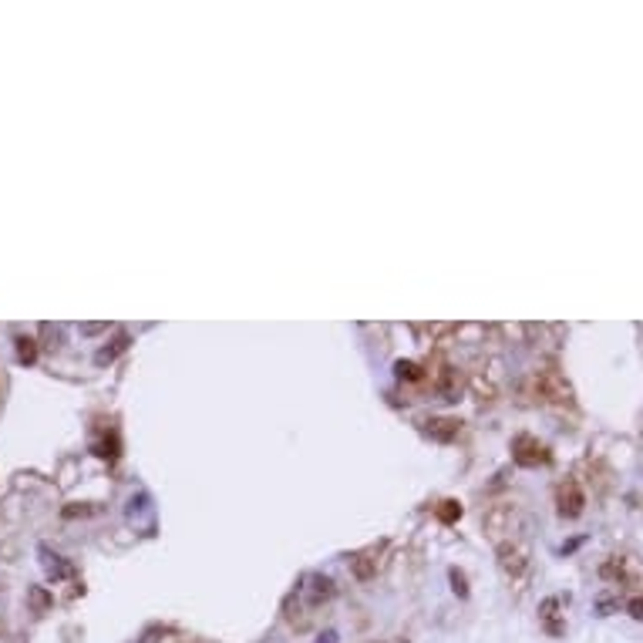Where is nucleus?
<instances>
[{
    "label": "nucleus",
    "mask_w": 643,
    "mask_h": 643,
    "mask_svg": "<svg viewBox=\"0 0 643 643\" xmlns=\"http://www.w3.org/2000/svg\"><path fill=\"white\" fill-rule=\"evenodd\" d=\"M101 330H108V323H81V334H101Z\"/></svg>",
    "instance_id": "ddd939ff"
},
{
    "label": "nucleus",
    "mask_w": 643,
    "mask_h": 643,
    "mask_svg": "<svg viewBox=\"0 0 643 643\" xmlns=\"http://www.w3.org/2000/svg\"><path fill=\"white\" fill-rule=\"evenodd\" d=\"M448 576H452V583H455V593H458V596H468V586H465V576H462V572L452 569Z\"/></svg>",
    "instance_id": "9b49d317"
},
{
    "label": "nucleus",
    "mask_w": 643,
    "mask_h": 643,
    "mask_svg": "<svg viewBox=\"0 0 643 643\" xmlns=\"http://www.w3.org/2000/svg\"><path fill=\"white\" fill-rule=\"evenodd\" d=\"M320 643H337V633H334V630H327V633L320 637Z\"/></svg>",
    "instance_id": "4468645a"
},
{
    "label": "nucleus",
    "mask_w": 643,
    "mask_h": 643,
    "mask_svg": "<svg viewBox=\"0 0 643 643\" xmlns=\"http://www.w3.org/2000/svg\"><path fill=\"white\" fill-rule=\"evenodd\" d=\"M14 344H17V360H21V364H34L37 360V340L34 337H17Z\"/></svg>",
    "instance_id": "0eeeda50"
},
{
    "label": "nucleus",
    "mask_w": 643,
    "mask_h": 643,
    "mask_svg": "<svg viewBox=\"0 0 643 643\" xmlns=\"http://www.w3.org/2000/svg\"><path fill=\"white\" fill-rule=\"evenodd\" d=\"M583 505H586L583 489H579L576 482H566L560 489V515L562 519H576V515L583 512Z\"/></svg>",
    "instance_id": "f03ea898"
},
{
    "label": "nucleus",
    "mask_w": 643,
    "mask_h": 643,
    "mask_svg": "<svg viewBox=\"0 0 643 643\" xmlns=\"http://www.w3.org/2000/svg\"><path fill=\"white\" fill-rule=\"evenodd\" d=\"M128 344H131V337L128 334H118L115 340H111V344L101 347V350L95 354V364H101V368H105V364H111V360L118 358L121 350H128Z\"/></svg>",
    "instance_id": "20e7f679"
},
{
    "label": "nucleus",
    "mask_w": 643,
    "mask_h": 643,
    "mask_svg": "<svg viewBox=\"0 0 643 643\" xmlns=\"http://www.w3.org/2000/svg\"><path fill=\"white\" fill-rule=\"evenodd\" d=\"M627 609H630V617H633V619H643V596L630 599V607H627Z\"/></svg>",
    "instance_id": "f8f14e48"
},
{
    "label": "nucleus",
    "mask_w": 643,
    "mask_h": 643,
    "mask_svg": "<svg viewBox=\"0 0 643 643\" xmlns=\"http://www.w3.org/2000/svg\"><path fill=\"white\" fill-rule=\"evenodd\" d=\"M512 458L515 465H522V468H536V465H549V448L542 441H536L532 435H519L512 441Z\"/></svg>",
    "instance_id": "f257e3e1"
},
{
    "label": "nucleus",
    "mask_w": 643,
    "mask_h": 643,
    "mask_svg": "<svg viewBox=\"0 0 643 643\" xmlns=\"http://www.w3.org/2000/svg\"><path fill=\"white\" fill-rule=\"evenodd\" d=\"M458 515H462V502H455V499L441 502V509H438V519H441V522H455Z\"/></svg>",
    "instance_id": "9d476101"
},
{
    "label": "nucleus",
    "mask_w": 643,
    "mask_h": 643,
    "mask_svg": "<svg viewBox=\"0 0 643 643\" xmlns=\"http://www.w3.org/2000/svg\"><path fill=\"white\" fill-rule=\"evenodd\" d=\"M41 556H44V569H48L51 579H64V576H71L74 572L71 562H64L61 556H51L48 549H41Z\"/></svg>",
    "instance_id": "39448f33"
},
{
    "label": "nucleus",
    "mask_w": 643,
    "mask_h": 643,
    "mask_svg": "<svg viewBox=\"0 0 643 643\" xmlns=\"http://www.w3.org/2000/svg\"><path fill=\"white\" fill-rule=\"evenodd\" d=\"M394 374H398L401 381H421V378H425V370L417 368L415 360H398V364H394Z\"/></svg>",
    "instance_id": "6e6552de"
},
{
    "label": "nucleus",
    "mask_w": 643,
    "mask_h": 643,
    "mask_svg": "<svg viewBox=\"0 0 643 643\" xmlns=\"http://www.w3.org/2000/svg\"><path fill=\"white\" fill-rule=\"evenodd\" d=\"M330 596H334V583H330L327 576H317V579H313V593H310V603L317 607L320 599H330Z\"/></svg>",
    "instance_id": "1a4fd4ad"
},
{
    "label": "nucleus",
    "mask_w": 643,
    "mask_h": 643,
    "mask_svg": "<svg viewBox=\"0 0 643 643\" xmlns=\"http://www.w3.org/2000/svg\"><path fill=\"white\" fill-rule=\"evenodd\" d=\"M499 556H502V566H505V569L512 572V576H519V572L525 569L522 552H519V549H515V546H509V542H505V546H499Z\"/></svg>",
    "instance_id": "423d86ee"
},
{
    "label": "nucleus",
    "mask_w": 643,
    "mask_h": 643,
    "mask_svg": "<svg viewBox=\"0 0 643 643\" xmlns=\"http://www.w3.org/2000/svg\"><path fill=\"white\" fill-rule=\"evenodd\" d=\"M458 428H462V425H458V421H455V417H431L428 421V435L435 441H441V445H448V441H455L458 438Z\"/></svg>",
    "instance_id": "7ed1b4c3"
}]
</instances>
